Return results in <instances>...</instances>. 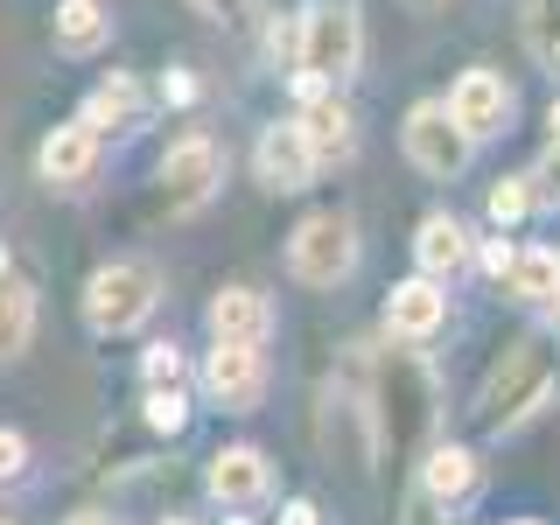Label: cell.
Listing matches in <instances>:
<instances>
[{
    "label": "cell",
    "mask_w": 560,
    "mask_h": 525,
    "mask_svg": "<svg viewBox=\"0 0 560 525\" xmlns=\"http://www.w3.org/2000/svg\"><path fill=\"white\" fill-rule=\"evenodd\" d=\"M553 385H560V350L547 337H525L512 343L498 358V372L483 378V393H477V420L490 434H504V428H518V420H533L539 407L553 399Z\"/></svg>",
    "instance_id": "cell-1"
},
{
    "label": "cell",
    "mask_w": 560,
    "mask_h": 525,
    "mask_svg": "<svg viewBox=\"0 0 560 525\" xmlns=\"http://www.w3.org/2000/svg\"><path fill=\"white\" fill-rule=\"evenodd\" d=\"M294 63H302V92H337V84L358 78V63H364L358 8L315 0V8L302 14V35H294Z\"/></svg>",
    "instance_id": "cell-2"
},
{
    "label": "cell",
    "mask_w": 560,
    "mask_h": 525,
    "mask_svg": "<svg viewBox=\"0 0 560 525\" xmlns=\"http://www.w3.org/2000/svg\"><path fill=\"white\" fill-rule=\"evenodd\" d=\"M154 302H162V280H154V267H140V259H113V267H98L84 280V323L98 337H133L154 315Z\"/></svg>",
    "instance_id": "cell-3"
},
{
    "label": "cell",
    "mask_w": 560,
    "mask_h": 525,
    "mask_svg": "<svg viewBox=\"0 0 560 525\" xmlns=\"http://www.w3.org/2000/svg\"><path fill=\"white\" fill-rule=\"evenodd\" d=\"M350 267H358V224H350L343 210H315V218L294 224L288 273L302 280V288H337V280H350Z\"/></svg>",
    "instance_id": "cell-4"
},
{
    "label": "cell",
    "mask_w": 560,
    "mask_h": 525,
    "mask_svg": "<svg viewBox=\"0 0 560 525\" xmlns=\"http://www.w3.org/2000/svg\"><path fill=\"white\" fill-rule=\"evenodd\" d=\"M469 154H477V133L448 113V98H428V105L407 113V162L420 175H442V183H448V175L469 168Z\"/></svg>",
    "instance_id": "cell-5"
},
{
    "label": "cell",
    "mask_w": 560,
    "mask_h": 525,
    "mask_svg": "<svg viewBox=\"0 0 560 525\" xmlns=\"http://www.w3.org/2000/svg\"><path fill=\"white\" fill-rule=\"evenodd\" d=\"M372 420H378V434H385L393 448H413L420 434H428V420H434V385H428V372H420L413 358H393V364H385V385H378Z\"/></svg>",
    "instance_id": "cell-6"
},
{
    "label": "cell",
    "mask_w": 560,
    "mask_h": 525,
    "mask_svg": "<svg viewBox=\"0 0 560 525\" xmlns=\"http://www.w3.org/2000/svg\"><path fill=\"white\" fill-rule=\"evenodd\" d=\"M203 393L218 399L224 413H253L259 393H267V358H259V343L218 337V350L203 358Z\"/></svg>",
    "instance_id": "cell-7"
},
{
    "label": "cell",
    "mask_w": 560,
    "mask_h": 525,
    "mask_svg": "<svg viewBox=\"0 0 560 525\" xmlns=\"http://www.w3.org/2000/svg\"><path fill=\"white\" fill-rule=\"evenodd\" d=\"M218 148H210L203 133H189V140H175V148L162 154V203L183 218V210H203L210 203V189H218Z\"/></svg>",
    "instance_id": "cell-8"
},
{
    "label": "cell",
    "mask_w": 560,
    "mask_h": 525,
    "mask_svg": "<svg viewBox=\"0 0 560 525\" xmlns=\"http://www.w3.org/2000/svg\"><path fill=\"white\" fill-rule=\"evenodd\" d=\"M253 168H259V183L280 189V197H294V189H308L315 183V148H308V133H302V119H280V127L259 133V148H253Z\"/></svg>",
    "instance_id": "cell-9"
},
{
    "label": "cell",
    "mask_w": 560,
    "mask_h": 525,
    "mask_svg": "<svg viewBox=\"0 0 560 525\" xmlns=\"http://www.w3.org/2000/svg\"><path fill=\"white\" fill-rule=\"evenodd\" d=\"M448 113L463 119L477 140H490V133L512 127V84H504L498 70H463V78H455V92H448Z\"/></svg>",
    "instance_id": "cell-10"
},
{
    "label": "cell",
    "mask_w": 560,
    "mask_h": 525,
    "mask_svg": "<svg viewBox=\"0 0 560 525\" xmlns=\"http://www.w3.org/2000/svg\"><path fill=\"white\" fill-rule=\"evenodd\" d=\"M442 323H448V288L434 273L399 280L393 302H385V329H393V337H434Z\"/></svg>",
    "instance_id": "cell-11"
},
{
    "label": "cell",
    "mask_w": 560,
    "mask_h": 525,
    "mask_svg": "<svg viewBox=\"0 0 560 525\" xmlns=\"http://www.w3.org/2000/svg\"><path fill=\"white\" fill-rule=\"evenodd\" d=\"M210 498H218V504H259V498H267V490H273V463H267V455H259V448H218V455H210Z\"/></svg>",
    "instance_id": "cell-12"
},
{
    "label": "cell",
    "mask_w": 560,
    "mask_h": 525,
    "mask_svg": "<svg viewBox=\"0 0 560 525\" xmlns=\"http://www.w3.org/2000/svg\"><path fill=\"white\" fill-rule=\"evenodd\" d=\"M92 168H98V133L84 127V119L78 127H57L43 140V154H35V175H43L49 189H78Z\"/></svg>",
    "instance_id": "cell-13"
},
{
    "label": "cell",
    "mask_w": 560,
    "mask_h": 525,
    "mask_svg": "<svg viewBox=\"0 0 560 525\" xmlns=\"http://www.w3.org/2000/svg\"><path fill=\"white\" fill-rule=\"evenodd\" d=\"M273 329V302L259 288H224L210 294V337H232V343H267Z\"/></svg>",
    "instance_id": "cell-14"
},
{
    "label": "cell",
    "mask_w": 560,
    "mask_h": 525,
    "mask_svg": "<svg viewBox=\"0 0 560 525\" xmlns=\"http://www.w3.org/2000/svg\"><path fill=\"white\" fill-rule=\"evenodd\" d=\"M413 259H420V273H434V280L463 273L469 267V232L434 210V218H420V232H413Z\"/></svg>",
    "instance_id": "cell-15"
},
{
    "label": "cell",
    "mask_w": 560,
    "mask_h": 525,
    "mask_svg": "<svg viewBox=\"0 0 560 525\" xmlns=\"http://www.w3.org/2000/svg\"><path fill=\"white\" fill-rule=\"evenodd\" d=\"M504 288H512L518 302H539V308H553V302H560V253H547V245H512V267H504Z\"/></svg>",
    "instance_id": "cell-16"
},
{
    "label": "cell",
    "mask_w": 560,
    "mask_h": 525,
    "mask_svg": "<svg viewBox=\"0 0 560 525\" xmlns=\"http://www.w3.org/2000/svg\"><path fill=\"white\" fill-rule=\"evenodd\" d=\"M420 490H428V504H463L477 490V455L469 448H428L420 455Z\"/></svg>",
    "instance_id": "cell-17"
},
{
    "label": "cell",
    "mask_w": 560,
    "mask_h": 525,
    "mask_svg": "<svg viewBox=\"0 0 560 525\" xmlns=\"http://www.w3.org/2000/svg\"><path fill=\"white\" fill-rule=\"evenodd\" d=\"M302 133L315 148V162H343L350 148H358V133H350V113L329 92H308V113H302Z\"/></svg>",
    "instance_id": "cell-18"
},
{
    "label": "cell",
    "mask_w": 560,
    "mask_h": 525,
    "mask_svg": "<svg viewBox=\"0 0 560 525\" xmlns=\"http://www.w3.org/2000/svg\"><path fill=\"white\" fill-rule=\"evenodd\" d=\"M35 343V288L0 273V364H14Z\"/></svg>",
    "instance_id": "cell-19"
},
{
    "label": "cell",
    "mask_w": 560,
    "mask_h": 525,
    "mask_svg": "<svg viewBox=\"0 0 560 525\" xmlns=\"http://www.w3.org/2000/svg\"><path fill=\"white\" fill-rule=\"evenodd\" d=\"M49 35H57V49H70V57H92L105 35H113V14H105L98 0H57Z\"/></svg>",
    "instance_id": "cell-20"
},
{
    "label": "cell",
    "mask_w": 560,
    "mask_h": 525,
    "mask_svg": "<svg viewBox=\"0 0 560 525\" xmlns=\"http://www.w3.org/2000/svg\"><path fill=\"white\" fill-rule=\"evenodd\" d=\"M140 119V84L133 78H105L92 98H84V127L105 133V127H133Z\"/></svg>",
    "instance_id": "cell-21"
},
{
    "label": "cell",
    "mask_w": 560,
    "mask_h": 525,
    "mask_svg": "<svg viewBox=\"0 0 560 525\" xmlns=\"http://www.w3.org/2000/svg\"><path fill=\"white\" fill-rule=\"evenodd\" d=\"M525 43H533V57L560 70V0H533L525 8Z\"/></svg>",
    "instance_id": "cell-22"
},
{
    "label": "cell",
    "mask_w": 560,
    "mask_h": 525,
    "mask_svg": "<svg viewBox=\"0 0 560 525\" xmlns=\"http://www.w3.org/2000/svg\"><path fill=\"white\" fill-rule=\"evenodd\" d=\"M148 428L154 434H183L189 428V399L175 385H148Z\"/></svg>",
    "instance_id": "cell-23"
},
{
    "label": "cell",
    "mask_w": 560,
    "mask_h": 525,
    "mask_svg": "<svg viewBox=\"0 0 560 525\" xmlns=\"http://www.w3.org/2000/svg\"><path fill=\"white\" fill-rule=\"evenodd\" d=\"M525 210H533V189H525V183H498V189H490V218H498V224H518Z\"/></svg>",
    "instance_id": "cell-24"
},
{
    "label": "cell",
    "mask_w": 560,
    "mask_h": 525,
    "mask_svg": "<svg viewBox=\"0 0 560 525\" xmlns=\"http://www.w3.org/2000/svg\"><path fill=\"white\" fill-rule=\"evenodd\" d=\"M140 372H148V385H175V378H183V350H175V343H148Z\"/></svg>",
    "instance_id": "cell-25"
},
{
    "label": "cell",
    "mask_w": 560,
    "mask_h": 525,
    "mask_svg": "<svg viewBox=\"0 0 560 525\" xmlns=\"http://www.w3.org/2000/svg\"><path fill=\"white\" fill-rule=\"evenodd\" d=\"M22 469H28V442L14 428H0V483H14Z\"/></svg>",
    "instance_id": "cell-26"
},
{
    "label": "cell",
    "mask_w": 560,
    "mask_h": 525,
    "mask_svg": "<svg viewBox=\"0 0 560 525\" xmlns=\"http://www.w3.org/2000/svg\"><path fill=\"white\" fill-rule=\"evenodd\" d=\"M189 8H197L203 22H238V14H245V0H189Z\"/></svg>",
    "instance_id": "cell-27"
},
{
    "label": "cell",
    "mask_w": 560,
    "mask_h": 525,
    "mask_svg": "<svg viewBox=\"0 0 560 525\" xmlns=\"http://www.w3.org/2000/svg\"><path fill=\"white\" fill-rule=\"evenodd\" d=\"M280 525H315V504H308V498H294L288 512H280Z\"/></svg>",
    "instance_id": "cell-28"
},
{
    "label": "cell",
    "mask_w": 560,
    "mask_h": 525,
    "mask_svg": "<svg viewBox=\"0 0 560 525\" xmlns=\"http://www.w3.org/2000/svg\"><path fill=\"white\" fill-rule=\"evenodd\" d=\"M70 525H119V518H105V512H78Z\"/></svg>",
    "instance_id": "cell-29"
},
{
    "label": "cell",
    "mask_w": 560,
    "mask_h": 525,
    "mask_svg": "<svg viewBox=\"0 0 560 525\" xmlns=\"http://www.w3.org/2000/svg\"><path fill=\"white\" fill-rule=\"evenodd\" d=\"M407 8H413V14H434V8H442V0H407Z\"/></svg>",
    "instance_id": "cell-30"
},
{
    "label": "cell",
    "mask_w": 560,
    "mask_h": 525,
    "mask_svg": "<svg viewBox=\"0 0 560 525\" xmlns=\"http://www.w3.org/2000/svg\"><path fill=\"white\" fill-rule=\"evenodd\" d=\"M0 273H8V245H0Z\"/></svg>",
    "instance_id": "cell-31"
},
{
    "label": "cell",
    "mask_w": 560,
    "mask_h": 525,
    "mask_svg": "<svg viewBox=\"0 0 560 525\" xmlns=\"http://www.w3.org/2000/svg\"><path fill=\"white\" fill-rule=\"evenodd\" d=\"M512 525H539V518H512Z\"/></svg>",
    "instance_id": "cell-32"
},
{
    "label": "cell",
    "mask_w": 560,
    "mask_h": 525,
    "mask_svg": "<svg viewBox=\"0 0 560 525\" xmlns=\"http://www.w3.org/2000/svg\"><path fill=\"white\" fill-rule=\"evenodd\" d=\"M168 525H189V518H168Z\"/></svg>",
    "instance_id": "cell-33"
}]
</instances>
